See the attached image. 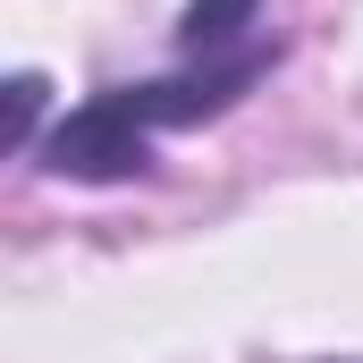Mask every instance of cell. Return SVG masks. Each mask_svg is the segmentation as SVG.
I'll list each match as a JSON object with an SVG mask.
<instances>
[{
  "instance_id": "cell-4",
  "label": "cell",
  "mask_w": 363,
  "mask_h": 363,
  "mask_svg": "<svg viewBox=\"0 0 363 363\" xmlns=\"http://www.w3.org/2000/svg\"><path fill=\"white\" fill-rule=\"evenodd\" d=\"M330 363H363V355H330Z\"/></svg>"
},
{
  "instance_id": "cell-3",
  "label": "cell",
  "mask_w": 363,
  "mask_h": 363,
  "mask_svg": "<svg viewBox=\"0 0 363 363\" xmlns=\"http://www.w3.org/2000/svg\"><path fill=\"white\" fill-rule=\"evenodd\" d=\"M43 101H51V85H43L34 68L9 77V152H34V144H43V135H34V127H43Z\"/></svg>"
},
{
  "instance_id": "cell-2",
  "label": "cell",
  "mask_w": 363,
  "mask_h": 363,
  "mask_svg": "<svg viewBox=\"0 0 363 363\" xmlns=\"http://www.w3.org/2000/svg\"><path fill=\"white\" fill-rule=\"evenodd\" d=\"M271 26H262V0H186L178 17V60H228V51H254Z\"/></svg>"
},
{
  "instance_id": "cell-1",
  "label": "cell",
  "mask_w": 363,
  "mask_h": 363,
  "mask_svg": "<svg viewBox=\"0 0 363 363\" xmlns=\"http://www.w3.org/2000/svg\"><path fill=\"white\" fill-rule=\"evenodd\" d=\"M279 51H287V43L262 34L254 51H228V60H178L169 77L110 85V93H93V101H77V110H60L51 135L34 144V161H43L51 178H68V186H127V178L152 169L161 135H186V127L228 118V110L279 68Z\"/></svg>"
}]
</instances>
